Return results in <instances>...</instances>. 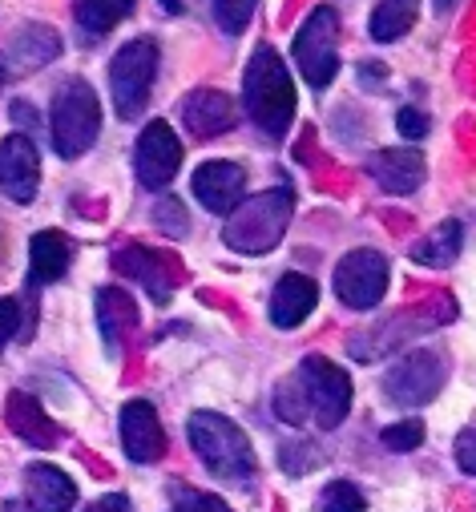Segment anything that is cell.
Here are the masks:
<instances>
[{
  "mask_svg": "<svg viewBox=\"0 0 476 512\" xmlns=\"http://www.w3.org/2000/svg\"><path fill=\"white\" fill-rule=\"evenodd\" d=\"M37 186H41V154H37L33 138L9 134L0 142V190L13 202H33Z\"/></svg>",
  "mask_w": 476,
  "mask_h": 512,
  "instance_id": "cell-11",
  "label": "cell"
},
{
  "mask_svg": "<svg viewBox=\"0 0 476 512\" xmlns=\"http://www.w3.org/2000/svg\"><path fill=\"white\" fill-rule=\"evenodd\" d=\"M113 271H122L126 279L142 283L150 291V299L158 303H170L174 295V263L166 259V254L150 250V246H126L113 254Z\"/></svg>",
  "mask_w": 476,
  "mask_h": 512,
  "instance_id": "cell-14",
  "label": "cell"
},
{
  "mask_svg": "<svg viewBox=\"0 0 476 512\" xmlns=\"http://www.w3.org/2000/svg\"><path fill=\"white\" fill-rule=\"evenodd\" d=\"M243 194H247V174H243L238 162H222L218 158V162H202L194 170V198L218 218L234 214L238 202H243Z\"/></svg>",
  "mask_w": 476,
  "mask_h": 512,
  "instance_id": "cell-12",
  "label": "cell"
},
{
  "mask_svg": "<svg viewBox=\"0 0 476 512\" xmlns=\"http://www.w3.org/2000/svg\"><path fill=\"white\" fill-rule=\"evenodd\" d=\"M380 444L392 448V452H412L424 444V424L420 420H400V424H388L380 432Z\"/></svg>",
  "mask_w": 476,
  "mask_h": 512,
  "instance_id": "cell-28",
  "label": "cell"
},
{
  "mask_svg": "<svg viewBox=\"0 0 476 512\" xmlns=\"http://www.w3.org/2000/svg\"><path fill=\"white\" fill-rule=\"evenodd\" d=\"M255 0H243V5H214V21H218V29H226L230 37H238L247 25H251V17H255Z\"/></svg>",
  "mask_w": 476,
  "mask_h": 512,
  "instance_id": "cell-31",
  "label": "cell"
},
{
  "mask_svg": "<svg viewBox=\"0 0 476 512\" xmlns=\"http://www.w3.org/2000/svg\"><path fill=\"white\" fill-rule=\"evenodd\" d=\"M89 512H130V500L126 496H101Z\"/></svg>",
  "mask_w": 476,
  "mask_h": 512,
  "instance_id": "cell-36",
  "label": "cell"
},
{
  "mask_svg": "<svg viewBox=\"0 0 476 512\" xmlns=\"http://www.w3.org/2000/svg\"><path fill=\"white\" fill-rule=\"evenodd\" d=\"M73 259V242L61 230H41L29 242V283L33 287H49L69 271Z\"/></svg>",
  "mask_w": 476,
  "mask_h": 512,
  "instance_id": "cell-21",
  "label": "cell"
},
{
  "mask_svg": "<svg viewBox=\"0 0 476 512\" xmlns=\"http://www.w3.org/2000/svg\"><path fill=\"white\" fill-rule=\"evenodd\" d=\"M130 13H134L130 0H77L73 5V17H77L81 33H89V37L109 33L117 21L130 17Z\"/></svg>",
  "mask_w": 476,
  "mask_h": 512,
  "instance_id": "cell-24",
  "label": "cell"
},
{
  "mask_svg": "<svg viewBox=\"0 0 476 512\" xmlns=\"http://www.w3.org/2000/svg\"><path fill=\"white\" fill-rule=\"evenodd\" d=\"M396 130H400L408 142H424V138H428V130H432V121H428V113H424V109L404 105V109L396 113Z\"/></svg>",
  "mask_w": 476,
  "mask_h": 512,
  "instance_id": "cell-32",
  "label": "cell"
},
{
  "mask_svg": "<svg viewBox=\"0 0 476 512\" xmlns=\"http://www.w3.org/2000/svg\"><path fill=\"white\" fill-rule=\"evenodd\" d=\"M460 246H464V226H460L456 218H448V222L432 226V230L408 250V259L420 263V267L444 271V267H452V263L460 259Z\"/></svg>",
  "mask_w": 476,
  "mask_h": 512,
  "instance_id": "cell-22",
  "label": "cell"
},
{
  "mask_svg": "<svg viewBox=\"0 0 476 512\" xmlns=\"http://www.w3.org/2000/svg\"><path fill=\"white\" fill-rule=\"evenodd\" d=\"M186 436H190V448L198 452V460L222 476V480H234V484H243L255 476V448L247 440V432L238 428L230 416L222 412H194L186 420Z\"/></svg>",
  "mask_w": 476,
  "mask_h": 512,
  "instance_id": "cell-4",
  "label": "cell"
},
{
  "mask_svg": "<svg viewBox=\"0 0 476 512\" xmlns=\"http://www.w3.org/2000/svg\"><path fill=\"white\" fill-rule=\"evenodd\" d=\"M351 412V375L335 367L327 355H307L291 379L275 388V416L291 428L315 424L319 432H331Z\"/></svg>",
  "mask_w": 476,
  "mask_h": 512,
  "instance_id": "cell-1",
  "label": "cell"
},
{
  "mask_svg": "<svg viewBox=\"0 0 476 512\" xmlns=\"http://www.w3.org/2000/svg\"><path fill=\"white\" fill-rule=\"evenodd\" d=\"M93 307H97V327H101L105 351L117 355L122 339L138 327V307H134V299L122 287H101L97 299H93Z\"/></svg>",
  "mask_w": 476,
  "mask_h": 512,
  "instance_id": "cell-20",
  "label": "cell"
},
{
  "mask_svg": "<svg viewBox=\"0 0 476 512\" xmlns=\"http://www.w3.org/2000/svg\"><path fill=\"white\" fill-rule=\"evenodd\" d=\"M234 101L218 89H194L190 97H182V125L190 130V138H218L234 130Z\"/></svg>",
  "mask_w": 476,
  "mask_h": 512,
  "instance_id": "cell-16",
  "label": "cell"
},
{
  "mask_svg": "<svg viewBox=\"0 0 476 512\" xmlns=\"http://www.w3.org/2000/svg\"><path fill=\"white\" fill-rule=\"evenodd\" d=\"M428 166H424V154L412 150V146H396V150H380L368 158V178L384 190V194H412L420 190Z\"/></svg>",
  "mask_w": 476,
  "mask_h": 512,
  "instance_id": "cell-15",
  "label": "cell"
},
{
  "mask_svg": "<svg viewBox=\"0 0 476 512\" xmlns=\"http://www.w3.org/2000/svg\"><path fill=\"white\" fill-rule=\"evenodd\" d=\"M182 166V142L178 134L170 130L166 121H150L142 138H138V150H134V174L146 190H166L174 182Z\"/></svg>",
  "mask_w": 476,
  "mask_h": 512,
  "instance_id": "cell-10",
  "label": "cell"
},
{
  "mask_svg": "<svg viewBox=\"0 0 476 512\" xmlns=\"http://www.w3.org/2000/svg\"><path fill=\"white\" fill-rule=\"evenodd\" d=\"M21 327V307L13 299H0V347H5Z\"/></svg>",
  "mask_w": 476,
  "mask_h": 512,
  "instance_id": "cell-34",
  "label": "cell"
},
{
  "mask_svg": "<svg viewBox=\"0 0 476 512\" xmlns=\"http://www.w3.org/2000/svg\"><path fill=\"white\" fill-rule=\"evenodd\" d=\"M122 448L134 464H154L162 460L166 452V432H162V420L154 412V404L146 400H134L122 408Z\"/></svg>",
  "mask_w": 476,
  "mask_h": 512,
  "instance_id": "cell-13",
  "label": "cell"
},
{
  "mask_svg": "<svg viewBox=\"0 0 476 512\" xmlns=\"http://www.w3.org/2000/svg\"><path fill=\"white\" fill-rule=\"evenodd\" d=\"M279 460H283V472L303 476V472H311V468L323 460V452H319L311 440H291V444L279 452Z\"/></svg>",
  "mask_w": 476,
  "mask_h": 512,
  "instance_id": "cell-29",
  "label": "cell"
},
{
  "mask_svg": "<svg viewBox=\"0 0 476 512\" xmlns=\"http://www.w3.org/2000/svg\"><path fill=\"white\" fill-rule=\"evenodd\" d=\"M0 81H5V57H0Z\"/></svg>",
  "mask_w": 476,
  "mask_h": 512,
  "instance_id": "cell-37",
  "label": "cell"
},
{
  "mask_svg": "<svg viewBox=\"0 0 476 512\" xmlns=\"http://www.w3.org/2000/svg\"><path fill=\"white\" fill-rule=\"evenodd\" d=\"M101 134V101L89 81L69 77L53 97V146L61 158H81Z\"/></svg>",
  "mask_w": 476,
  "mask_h": 512,
  "instance_id": "cell-5",
  "label": "cell"
},
{
  "mask_svg": "<svg viewBox=\"0 0 476 512\" xmlns=\"http://www.w3.org/2000/svg\"><path fill=\"white\" fill-rule=\"evenodd\" d=\"M243 101H247L251 121L267 138H287L295 121V81L271 45L255 49L247 77H243Z\"/></svg>",
  "mask_w": 476,
  "mask_h": 512,
  "instance_id": "cell-2",
  "label": "cell"
},
{
  "mask_svg": "<svg viewBox=\"0 0 476 512\" xmlns=\"http://www.w3.org/2000/svg\"><path fill=\"white\" fill-rule=\"evenodd\" d=\"M154 226H158V230H166L170 238L190 234V218H186V210H182V202H178V198H162V202L154 206Z\"/></svg>",
  "mask_w": 476,
  "mask_h": 512,
  "instance_id": "cell-30",
  "label": "cell"
},
{
  "mask_svg": "<svg viewBox=\"0 0 476 512\" xmlns=\"http://www.w3.org/2000/svg\"><path fill=\"white\" fill-rule=\"evenodd\" d=\"M5 420H9L13 436H21V440L33 444V448H57V444H61V428H57V424L45 416V408H41L33 396H25V392H13V396H9Z\"/></svg>",
  "mask_w": 476,
  "mask_h": 512,
  "instance_id": "cell-19",
  "label": "cell"
},
{
  "mask_svg": "<svg viewBox=\"0 0 476 512\" xmlns=\"http://www.w3.org/2000/svg\"><path fill=\"white\" fill-rule=\"evenodd\" d=\"M456 464H460V472L476 476V428L456 436Z\"/></svg>",
  "mask_w": 476,
  "mask_h": 512,
  "instance_id": "cell-33",
  "label": "cell"
},
{
  "mask_svg": "<svg viewBox=\"0 0 476 512\" xmlns=\"http://www.w3.org/2000/svg\"><path fill=\"white\" fill-rule=\"evenodd\" d=\"M319 307V287L307 275H283L271 291V323L291 331Z\"/></svg>",
  "mask_w": 476,
  "mask_h": 512,
  "instance_id": "cell-17",
  "label": "cell"
},
{
  "mask_svg": "<svg viewBox=\"0 0 476 512\" xmlns=\"http://www.w3.org/2000/svg\"><path fill=\"white\" fill-rule=\"evenodd\" d=\"M154 73H158V45L150 37H138L130 45H122L109 61V93H113V109L117 117H142L150 105V89H154Z\"/></svg>",
  "mask_w": 476,
  "mask_h": 512,
  "instance_id": "cell-6",
  "label": "cell"
},
{
  "mask_svg": "<svg viewBox=\"0 0 476 512\" xmlns=\"http://www.w3.org/2000/svg\"><path fill=\"white\" fill-rule=\"evenodd\" d=\"M319 512H364V492L347 480H331L319 492Z\"/></svg>",
  "mask_w": 476,
  "mask_h": 512,
  "instance_id": "cell-26",
  "label": "cell"
},
{
  "mask_svg": "<svg viewBox=\"0 0 476 512\" xmlns=\"http://www.w3.org/2000/svg\"><path fill=\"white\" fill-rule=\"evenodd\" d=\"M291 214H295V194L287 186L243 198L238 210L226 214V222H222V242L234 254H271L283 242Z\"/></svg>",
  "mask_w": 476,
  "mask_h": 512,
  "instance_id": "cell-3",
  "label": "cell"
},
{
  "mask_svg": "<svg viewBox=\"0 0 476 512\" xmlns=\"http://www.w3.org/2000/svg\"><path fill=\"white\" fill-rule=\"evenodd\" d=\"M25 500L33 512H69L77 504V484L53 464H33L25 472Z\"/></svg>",
  "mask_w": 476,
  "mask_h": 512,
  "instance_id": "cell-18",
  "label": "cell"
},
{
  "mask_svg": "<svg viewBox=\"0 0 476 512\" xmlns=\"http://www.w3.org/2000/svg\"><path fill=\"white\" fill-rule=\"evenodd\" d=\"M335 37H339V17L335 9H311L303 29L295 33L291 41V57L303 73V81L311 89H327L339 73V49H335Z\"/></svg>",
  "mask_w": 476,
  "mask_h": 512,
  "instance_id": "cell-7",
  "label": "cell"
},
{
  "mask_svg": "<svg viewBox=\"0 0 476 512\" xmlns=\"http://www.w3.org/2000/svg\"><path fill=\"white\" fill-rule=\"evenodd\" d=\"M174 496V512H230L226 500H218L214 492H202V488H186V484H174L170 488Z\"/></svg>",
  "mask_w": 476,
  "mask_h": 512,
  "instance_id": "cell-27",
  "label": "cell"
},
{
  "mask_svg": "<svg viewBox=\"0 0 476 512\" xmlns=\"http://www.w3.org/2000/svg\"><path fill=\"white\" fill-rule=\"evenodd\" d=\"M388 279H392V267L380 250H351L339 259L335 267V295L343 307L351 311H372L380 307L384 291H388Z\"/></svg>",
  "mask_w": 476,
  "mask_h": 512,
  "instance_id": "cell-9",
  "label": "cell"
},
{
  "mask_svg": "<svg viewBox=\"0 0 476 512\" xmlns=\"http://www.w3.org/2000/svg\"><path fill=\"white\" fill-rule=\"evenodd\" d=\"M57 53H61V37H57L53 29H45V25H29V29H21L17 41H13V49H9L13 65H21V69L49 65Z\"/></svg>",
  "mask_w": 476,
  "mask_h": 512,
  "instance_id": "cell-23",
  "label": "cell"
},
{
  "mask_svg": "<svg viewBox=\"0 0 476 512\" xmlns=\"http://www.w3.org/2000/svg\"><path fill=\"white\" fill-rule=\"evenodd\" d=\"M360 81H364V89H380V85L388 81V69H384L380 61H364V65H360Z\"/></svg>",
  "mask_w": 476,
  "mask_h": 512,
  "instance_id": "cell-35",
  "label": "cell"
},
{
  "mask_svg": "<svg viewBox=\"0 0 476 512\" xmlns=\"http://www.w3.org/2000/svg\"><path fill=\"white\" fill-rule=\"evenodd\" d=\"M444 359L436 351H408L400 363L388 367L384 375V396L396 404V408H424L432 404L440 392H444Z\"/></svg>",
  "mask_w": 476,
  "mask_h": 512,
  "instance_id": "cell-8",
  "label": "cell"
},
{
  "mask_svg": "<svg viewBox=\"0 0 476 512\" xmlns=\"http://www.w3.org/2000/svg\"><path fill=\"white\" fill-rule=\"evenodd\" d=\"M416 25V5H404V0H388V5L372 9V37L376 41H400L408 29Z\"/></svg>",
  "mask_w": 476,
  "mask_h": 512,
  "instance_id": "cell-25",
  "label": "cell"
}]
</instances>
